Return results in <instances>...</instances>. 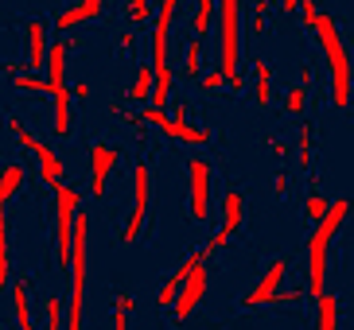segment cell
Returning <instances> with one entry per match:
<instances>
[{
	"instance_id": "1",
	"label": "cell",
	"mask_w": 354,
	"mask_h": 330,
	"mask_svg": "<svg viewBox=\"0 0 354 330\" xmlns=\"http://www.w3.org/2000/svg\"><path fill=\"white\" fill-rule=\"evenodd\" d=\"M296 12L304 16V28L315 31L323 55H327V62H331V105L335 109H346V105H351L354 70H351V55H346V47H343V35H339V20H335L331 12L315 8V0H304Z\"/></svg>"
},
{
	"instance_id": "2",
	"label": "cell",
	"mask_w": 354,
	"mask_h": 330,
	"mask_svg": "<svg viewBox=\"0 0 354 330\" xmlns=\"http://www.w3.org/2000/svg\"><path fill=\"white\" fill-rule=\"evenodd\" d=\"M176 12H179L176 0H160V12L152 16V62H148V70H152V93H148V109H164L171 101L176 78H171V66H167V43H171Z\"/></svg>"
},
{
	"instance_id": "3",
	"label": "cell",
	"mask_w": 354,
	"mask_h": 330,
	"mask_svg": "<svg viewBox=\"0 0 354 330\" xmlns=\"http://www.w3.org/2000/svg\"><path fill=\"white\" fill-rule=\"evenodd\" d=\"M346 214H351V195L335 198L331 206H327V214H323V222L312 229V237H308V288L304 291L315 295V300L327 291V249H331V241H335V233H339Z\"/></svg>"
},
{
	"instance_id": "4",
	"label": "cell",
	"mask_w": 354,
	"mask_h": 330,
	"mask_svg": "<svg viewBox=\"0 0 354 330\" xmlns=\"http://www.w3.org/2000/svg\"><path fill=\"white\" fill-rule=\"evenodd\" d=\"M214 16H218V43H222L218 70H222L230 90L241 93L245 90V74L238 70V62H241V4L238 0H222V4H214Z\"/></svg>"
},
{
	"instance_id": "5",
	"label": "cell",
	"mask_w": 354,
	"mask_h": 330,
	"mask_svg": "<svg viewBox=\"0 0 354 330\" xmlns=\"http://www.w3.org/2000/svg\"><path fill=\"white\" fill-rule=\"evenodd\" d=\"M86 241H90V214L78 206L71 233V300H66V330H82L86 311Z\"/></svg>"
},
{
	"instance_id": "6",
	"label": "cell",
	"mask_w": 354,
	"mask_h": 330,
	"mask_svg": "<svg viewBox=\"0 0 354 330\" xmlns=\"http://www.w3.org/2000/svg\"><path fill=\"white\" fill-rule=\"evenodd\" d=\"M8 128L16 133V140H20L24 152L35 155V164H39V183H47V186L55 191V186L63 183V159L55 155V148L47 144V140H39V136H35L16 113H8Z\"/></svg>"
},
{
	"instance_id": "7",
	"label": "cell",
	"mask_w": 354,
	"mask_h": 330,
	"mask_svg": "<svg viewBox=\"0 0 354 330\" xmlns=\"http://www.w3.org/2000/svg\"><path fill=\"white\" fill-rule=\"evenodd\" d=\"M78 186L59 183L55 186V245H59V269H71V233H74V214H78Z\"/></svg>"
},
{
	"instance_id": "8",
	"label": "cell",
	"mask_w": 354,
	"mask_h": 330,
	"mask_svg": "<svg viewBox=\"0 0 354 330\" xmlns=\"http://www.w3.org/2000/svg\"><path fill=\"white\" fill-rule=\"evenodd\" d=\"M140 124H152V128H160L164 136H171V140H179V144H191V148H203L214 140V128H203V124H191V121H171V117L164 113V109H148L136 117Z\"/></svg>"
},
{
	"instance_id": "9",
	"label": "cell",
	"mask_w": 354,
	"mask_h": 330,
	"mask_svg": "<svg viewBox=\"0 0 354 330\" xmlns=\"http://www.w3.org/2000/svg\"><path fill=\"white\" fill-rule=\"evenodd\" d=\"M148 202H152V171L148 164H136L133 167V214H129L125 229H121V245H133L145 229V217H148Z\"/></svg>"
},
{
	"instance_id": "10",
	"label": "cell",
	"mask_w": 354,
	"mask_h": 330,
	"mask_svg": "<svg viewBox=\"0 0 354 330\" xmlns=\"http://www.w3.org/2000/svg\"><path fill=\"white\" fill-rule=\"evenodd\" d=\"M187 179H191L187 210H191L195 222H207V217H210V183H214V167H210V159L191 155V159H187Z\"/></svg>"
},
{
	"instance_id": "11",
	"label": "cell",
	"mask_w": 354,
	"mask_h": 330,
	"mask_svg": "<svg viewBox=\"0 0 354 330\" xmlns=\"http://www.w3.org/2000/svg\"><path fill=\"white\" fill-rule=\"evenodd\" d=\"M117 164H121V152L113 144H102V140L90 144V195L94 198H105V186H109Z\"/></svg>"
},
{
	"instance_id": "12",
	"label": "cell",
	"mask_w": 354,
	"mask_h": 330,
	"mask_svg": "<svg viewBox=\"0 0 354 330\" xmlns=\"http://www.w3.org/2000/svg\"><path fill=\"white\" fill-rule=\"evenodd\" d=\"M207 284H210V269H207V264H198V269L191 272L187 280H183V288H179L176 303H171V315H176L171 322H183L191 311L203 303V295H207Z\"/></svg>"
},
{
	"instance_id": "13",
	"label": "cell",
	"mask_w": 354,
	"mask_h": 330,
	"mask_svg": "<svg viewBox=\"0 0 354 330\" xmlns=\"http://www.w3.org/2000/svg\"><path fill=\"white\" fill-rule=\"evenodd\" d=\"M284 272H288V257H277V260L269 264V269H265V276L257 280V288L241 295V307L250 311V307H261V303H269L272 295L281 291V280H284Z\"/></svg>"
},
{
	"instance_id": "14",
	"label": "cell",
	"mask_w": 354,
	"mask_h": 330,
	"mask_svg": "<svg viewBox=\"0 0 354 330\" xmlns=\"http://www.w3.org/2000/svg\"><path fill=\"white\" fill-rule=\"evenodd\" d=\"M24 35H28V62H24V70H43L47 47H51V39H47V23L35 16V20L24 23Z\"/></svg>"
},
{
	"instance_id": "15",
	"label": "cell",
	"mask_w": 354,
	"mask_h": 330,
	"mask_svg": "<svg viewBox=\"0 0 354 330\" xmlns=\"http://www.w3.org/2000/svg\"><path fill=\"white\" fill-rule=\"evenodd\" d=\"M105 12V0H82V4H74V8H63L55 16V31H71V28H82V23L97 20Z\"/></svg>"
},
{
	"instance_id": "16",
	"label": "cell",
	"mask_w": 354,
	"mask_h": 330,
	"mask_svg": "<svg viewBox=\"0 0 354 330\" xmlns=\"http://www.w3.org/2000/svg\"><path fill=\"white\" fill-rule=\"evenodd\" d=\"M241 222H245V198H241L238 186H230L226 195H222V233L234 237L241 229Z\"/></svg>"
},
{
	"instance_id": "17",
	"label": "cell",
	"mask_w": 354,
	"mask_h": 330,
	"mask_svg": "<svg viewBox=\"0 0 354 330\" xmlns=\"http://www.w3.org/2000/svg\"><path fill=\"white\" fill-rule=\"evenodd\" d=\"M253 105L257 109H269L272 105V66L265 55L253 59Z\"/></svg>"
},
{
	"instance_id": "18",
	"label": "cell",
	"mask_w": 354,
	"mask_h": 330,
	"mask_svg": "<svg viewBox=\"0 0 354 330\" xmlns=\"http://www.w3.org/2000/svg\"><path fill=\"white\" fill-rule=\"evenodd\" d=\"M28 291H32V280H28V276L12 280V311H16V327H20V330H35L32 300H28Z\"/></svg>"
},
{
	"instance_id": "19",
	"label": "cell",
	"mask_w": 354,
	"mask_h": 330,
	"mask_svg": "<svg viewBox=\"0 0 354 330\" xmlns=\"http://www.w3.org/2000/svg\"><path fill=\"white\" fill-rule=\"evenodd\" d=\"M24 183H28V167H24V159H12V164H4V171H0V210H4L12 198L20 195Z\"/></svg>"
},
{
	"instance_id": "20",
	"label": "cell",
	"mask_w": 354,
	"mask_h": 330,
	"mask_svg": "<svg viewBox=\"0 0 354 330\" xmlns=\"http://www.w3.org/2000/svg\"><path fill=\"white\" fill-rule=\"evenodd\" d=\"M315 124L312 121H300V128H296V164L304 167V171H315Z\"/></svg>"
},
{
	"instance_id": "21",
	"label": "cell",
	"mask_w": 354,
	"mask_h": 330,
	"mask_svg": "<svg viewBox=\"0 0 354 330\" xmlns=\"http://www.w3.org/2000/svg\"><path fill=\"white\" fill-rule=\"evenodd\" d=\"M315 330H339V295L323 291L319 307H315Z\"/></svg>"
},
{
	"instance_id": "22",
	"label": "cell",
	"mask_w": 354,
	"mask_h": 330,
	"mask_svg": "<svg viewBox=\"0 0 354 330\" xmlns=\"http://www.w3.org/2000/svg\"><path fill=\"white\" fill-rule=\"evenodd\" d=\"M179 74H183L187 82L203 78V39H187V47H183V62H179Z\"/></svg>"
},
{
	"instance_id": "23",
	"label": "cell",
	"mask_w": 354,
	"mask_h": 330,
	"mask_svg": "<svg viewBox=\"0 0 354 330\" xmlns=\"http://www.w3.org/2000/svg\"><path fill=\"white\" fill-rule=\"evenodd\" d=\"M12 280V241H8V217L0 210V291L8 288Z\"/></svg>"
},
{
	"instance_id": "24",
	"label": "cell",
	"mask_w": 354,
	"mask_h": 330,
	"mask_svg": "<svg viewBox=\"0 0 354 330\" xmlns=\"http://www.w3.org/2000/svg\"><path fill=\"white\" fill-rule=\"evenodd\" d=\"M214 23V0H198L195 4V16H191V39H203Z\"/></svg>"
},
{
	"instance_id": "25",
	"label": "cell",
	"mask_w": 354,
	"mask_h": 330,
	"mask_svg": "<svg viewBox=\"0 0 354 330\" xmlns=\"http://www.w3.org/2000/svg\"><path fill=\"white\" fill-rule=\"evenodd\" d=\"M308 86H292L288 93H284V113L288 117H304V109H308Z\"/></svg>"
},
{
	"instance_id": "26",
	"label": "cell",
	"mask_w": 354,
	"mask_h": 330,
	"mask_svg": "<svg viewBox=\"0 0 354 330\" xmlns=\"http://www.w3.org/2000/svg\"><path fill=\"white\" fill-rule=\"evenodd\" d=\"M148 93H152V70H148V66H136V78H133V90H129V97L148 105Z\"/></svg>"
},
{
	"instance_id": "27",
	"label": "cell",
	"mask_w": 354,
	"mask_h": 330,
	"mask_svg": "<svg viewBox=\"0 0 354 330\" xmlns=\"http://www.w3.org/2000/svg\"><path fill=\"white\" fill-rule=\"evenodd\" d=\"M12 86L24 93H51V86H47V78H39V74H16L12 78Z\"/></svg>"
},
{
	"instance_id": "28",
	"label": "cell",
	"mask_w": 354,
	"mask_h": 330,
	"mask_svg": "<svg viewBox=\"0 0 354 330\" xmlns=\"http://www.w3.org/2000/svg\"><path fill=\"white\" fill-rule=\"evenodd\" d=\"M125 16H129V23H148L152 16H156V4H148V0H133L125 8Z\"/></svg>"
},
{
	"instance_id": "29",
	"label": "cell",
	"mask_w": 354,
	"mask_h": 330,
	"mask_svg": "<svg viewBox=\"0 0 354 330\" xmlns=\"http://www.w3.org/2000/svg\"><path fill=\"white\" fill-rule=\"evenodd\" d=\"M43 330H63V300L59 295H47V322Z\"/></svg>"
},
{
	"instance_id": "30",
	"label": "cell",
	"mask_w": 354,
	"mask_h": 330,
	"mask_svg": "<svg viewBox=\"0 0 354 330\" xmlns=\"http://www.w3.org/2000/svg\"><path fill=\"white\" fill-rule=\"evenodd\" d=\"M327 206H331V202H327V198H323L319 191H312V195H308V217H312V226H319V222H323Z\"/></svg>"
},
{
	"instance_id": "31",
	"label": "cell",
	"mask_w": 354,
	"mask_h": 330,
	"mask_svg": "<svg viewBox=\"0 0 354 330\" xmlns=\"http://www.w3.org/2000/svg\"><path fill=\"white\" fill-rule=\"evenodd\" d=\"M222 82H226V78H222V70H218V66H214L210 74H203V78H198V86H203V93H214Z\"/></svg>"
},
{
	"instance_id": "32",
	"label": "cell",
	"mask_w": 354,
	"mask_h": 330,
	"mask_svg": "<svg viewBox=\"0 0 354 330\" xmlns=\"http://www.w3.org/2000/svg\"><path fill=\"white\" fill-rule=\"evenodd\" d=\"M300 300H304V291H300V288H292V291H277L269 303H281V307H284V303H300Z\"/></svg>"
},
{
	"instance_id": "33",
	"label": "cell",
	"mask_w": 354,
	"mask_h": 330,
	"mask_svg": "<svg viewBox=\"0 0 354 330\" xmlns=\"http://www.w3.org/2000/svg\"><path fill=\"white\" fill-rule=\"evenodd\" d=\"M230 245V237H226V233H222V229H218V233H210V241H207V253H210V257H214V253H222V249H226Z\"/></svg>"
},
{
	"instance_id": "34",
	"label": "cell",
	"mask_w": 354,
	"mask_h": 330,
	"mask_svg": "<svg viewBox=\"0 0 354 330\" xmlns=\"http://www.w3.org/2000/svg\"><path fill=\"white\" fill-rule=\"evenodd\" d=\"M269 152L277 155V159H288V155H292V148L284 144V140H272V136H269Z\"/></svg>"
},
{
	"instance_id": "35",
	"label": "cell",
	"mask_w": 354,
	"mask_h": 330,
	"mask_svg": "<svg viewBox=\"0 0 354 330\" xmlns=\"http://www.w3.org/2000/svg\"><path fill=\"white\" fill-rule=\"evenodd\" d=\"M133 307H136L133 295H117V300H113V311H125V315H133Z\"/></svg>"
},
{
	"instance_id": "36",
	"label": "cell",
	"mask_w": 354,
	"mask_h": 330,
	"mask_svg": "<svg viewBox=\"0 0 354 330\" xmlns=\"http://www.w3.org/2000/svg\"><path fill=\"white\" fill-rule=\"evenodd\" d=\"M265 16H269V12H253V23H250L253 35H265Z\"/></svg>"
},
{
	"instance_id": "37",
	"label": "cell",
	"mask_w": 354,
	"mask_h": 330,
	"mask_svg": "<svg viewBox=\"0 0 354 330\" xmlns=\"http://www.w3.org/2000/svg\"><path fill=\"white\" fill-rule=\"evenodd\" d=\"M86 97H90V82H78L71 90V101H86Z\"/></svg>"
},
{
	"instance_id": "38",
	"label": "cell",
	"mask_w": 354,
	"mask_h": 330,
	"mask_svg": "<svg viewBox=\"0 0 354 330\" xmlns=\"http://www.w3.org/2000/svg\"><path fill=\"white\" fill-rule=\"evenodd\" d=\"M171 121H191V105H187V101H176V113H171Z\"/></svg>"
},
{
	"instance_id": "39",
	"label": "cell",
	"mask_w": 354,
	"mask_h": 330,
	"mask_svg": "<svg viewBox=\"0 0 354 330\" xmlns=\"http://www.w3.org/2000/svg\"><path fill=\"white\" fill-rule=\"evenodd\" d=\"M288 186H292V183H288V175H277V183H272V191H277V195L284 198V195H288Z\"/></svg>"
},
{
	"instance_id": "40",
	"label": "cell",
	"mask_w": 354,
	"mask_h": 330,
	"mask_svg": "<svg viewBox=\"0 0 354 330\" xmlns=\"http://www.w3.org/2000/svg\"><path fill=\"white\" fill-rule=\"evenodd\" d=\"M113 330H129V315H125V311H113Z\"/></svg>"
},
{
	"instance_id": "41",
	"label": "cell",
	"mask_w": 354,
	"mask_h": 330,
	"mask_svg": "<svg viewBox=\"0 0 354 330\" xmlns=\"http://www.w3.org/2000/svg\"><path fill=\"white\" fill-rule=\"evenodd\" d=\"M133 31H125V35H121V43H117V47H121V51H133Z\"/></svg>"
},
{
	"instance_id": "42",
	"label": "cell",
	"mask_w": 354,
	"mask_h": 330,
	"mask_svg": "<svg viewBox=\"0 0 354 330\" xmlns=\"http://www.w3.org/2000/svg\"><path fill=\"white\" fill-rule=\"evenodd\" d=\"M0 330H4V327H0Z\"/></svg>"
}]
</instances>
